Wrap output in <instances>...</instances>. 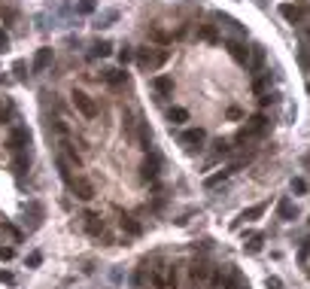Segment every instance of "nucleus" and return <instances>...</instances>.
Here are the masks:
<instances>
[{"instance_id":"1","label":"nucleus","mask_w":310,"mask_h":289,"mask_svg":"<svg viewBox=\"0 0 310 289\" xmlns=\"http://www.w3.org/2000/svg\"><path fill=\"white\" fill-rule=\"evenodd\" d=\"M164 61H167V52H164V49H152V46H146V49L137 52V64H140V70H146V73L158 70Z\"/></svg>"},{"instance_id":"2","label":"nucleus","mask_w":310,"mask_h":289,"mask_svg":"<svg viewBox=\"0 0 310 289\" xmlns=\"http://www.w3.org/2000/svg\"><path fill=\"white\" fill-rule=\"evenodd\" d=\"M73 107H76L85 119H97V104H94L85 91H73Z\"/></svg>"},{"instance_id":"3","label":"nucleus","mask_w":310,"mask_h":289,"mask_svg":"<svg viewBox=\"0 0 310 289\" xmlns=\"http://www.w3.org/2000/svg\"><path fill=\"white\" fill-rule=\"evenodd\" d=\"M265 128H268V119H265L262 113H256V116H253V119L240 128V134H237V137H240V140H250V137H259Z\"/></svg>"},{"instance_id":"4","label":"nucleus","mask_w":310,"mask_h":289,"mask_svg":"<svg viewBox=\"0 0 310 289\" xmlns=\"http://www.w3.org/2000/svg\"><path fill=\"white\" fill-rule=\"evenodd\" d=\"M67 186H70V192H73L79 201H91V198H94V186H91V180H85V177H73Z\"/></svg>"},{"instance_id":"5","label":"nucleus","mask_w":310,"mask_h":289,"mask_svg":"<svg viewBox=\"0 0 310 289\" xmlns=\"http://www.w3.org/2000/svg\"><path fill=\"white\" fill-rule=\"evenodd\" d=\"M207 140V134H204V128H186L183 134H180V143L186 146V149H201V143Z\"/></svg>"},{"instance_id":"6","label":"nucleus","mask_w":310,"mask_h":289,"mask_svg":"<svg viewBox=\"0 0 310 289\" xmlns=\"http://www.w3.org/2000/svg\"><path fill=\"white\" fill-rule=\"evenodd\" d=\"M280 15H283L289 24H298V21H304V18H307V12H304L298 3H283V6H280Z\"/></svg>"},{"instance_id":"7","label":"nucleus","mask_w":310,"mask_h":289,"mask_svg":"<svg viewBox=\"0 0 310 289\" xmlns=\"http://www.w3.org/2000/svg\"><path fill=\"white\" fill-rule=\"evenodd\" d=\"M27 143H30V134H27V128H12V134H9V149L21 152Z\"/></svg>"},{"instance_id":"8","label":"nucleus","mask_w":310,"mask_h":289,"mask_svg":"<svg viewBox=\"0 0 310 289\" xmlns=\"http://www.w3.org/2000/svg\"><path fill=\"white\" fill-rule=\"evenodd\" d=\"M228 52H231L234 61L250 64V49H247V43H240V40H228Z\"/></svg>"},{"instance_id":"9","label":"nucleus","mask_w":310,"mask_h":289,"mask_svg":"<svg viewBox=\"0 0 310 289\" xmlns=\"http://www.w3.org/2000/svg\"><path fill=\"white\" fill-rule=\"evenodd\" d=\"M152 88H155V94L167 98V94H174V79L170 76H155L152 79Z\"/></svg>"},{"instance_id":"10","label":"nucleus","mask_w":310,"mask_h":289,"mask_svg":"<svg viewBox=\"0 0 310 289\" xmlns=\"http://www.w3.org/2000/svg\"><path fill=\"white\" fill-rule=\"evenodd\" d=\"M158 168H161V158L152 152V155L143 162V180H155V177H158Z\"/></svg>"},{"instance_id":"11","label":"nucleus","mask_w":310,"mask_h":289,"mask_svg":"<svg viewBox=\"0 0 310 289\" xmlns=\"http://www.w3.org/2000/svg\"><path fill=\"white\" fill-rule=\"evenodd\" d=\"M49 64H52V49H40L33 55V73H43Z\"/></svg>"},{"instance_id":"12","label":"nucleus","mask_w":310,"mask_h":289,"mask_svg":"<svg viewBox=\"0 0 310 289\" xmlns=\"http://www.w3.org/2000/svg\"><path fill=\"white\" fill-rule=\"evenodd\" d=\"M119 226H122V232H128L131 238H140V235H143V226H140L134 216H122V219H119Z\"/></svg>"},{"instance_id":"13","label":"nucleus","mask_w":310,"mask_h":289,"mask_svg":"<svg viewBox=\"0 0 310 289\" xmlns=\"http://www.w3.org/2000/svg\"><path fill=\"white\" fill-rule=\"evenodd\" d=\"M265 210H268V204H265V201H262V204H253V207H247V210L240 213V219H237V222H253V219H259Z\"/></svg>"},{"instance_id":"14","label":"nucleus","mask_w":310,"mask_h":289,"mask_svg":"<svg viewBox=\"0 0 310 289\" xmlns=\"http://www.w3.org/2000/svg\"><path fill=\"white\" fill-rule=\"evenodd\" d=\"M277 213H280V216H283V219H286V222H292V219H295V216H298V210H295V204H292V201H289V198H283V201H280V204H277Z\"/></svg>"},{"instance_id":"15","label":"nucleus","mask_w":310,"mask_h":289,"mask_svg":"<svg viewBox=\"0 0 310 289\" xmlns=\"http://www.w3.org/2000/svg\"><path fill=\"white\" fill-rule=\"evenodd\" d=\"M104 82H107V85H125V82H128V73H122V70H107V73H104Z\"/></svg>"},{"instance_id":"16","label":"nucleus","mask_w":310,"mask_h":289,"mask_svg":"<svg viewBox=\"0 0 310 289\" xmlns=\"http://www.w3.org/2000/svg\"><path fill=\"white\" fill-rule=\"evenodd\" d=\"M189 277H192V283H204V280L210 277V268L195 262V265H192V271H189Z\"/></svg>"},{"instance_id":"17","label":"nucleus","mask_w":310,"mask_h":289,"mask_svg":"<svg viewBox=\"0 0 310 289\" xmlns=\"http://www.w3.org/2000/svg\"><path fill=\"white\" fill-rule=\"evenodd\" d=\"M231 174H234V168H225V171H219V174H213V177H207V180H204V186H207V189H213V186H219L222 180H228Z\"/></svg>"},{"instance_id":"18","label":"nucleus","mask_w":310,"mask_h":289,"mask_svg":"<svg viewBox=\"0 0 310 289\" xmlns=\"http://www.w3.org/2000/svg\"><path fill=\"white\" fill-rule=\"evenodd\" d=\"M198 37L207 40V43H219V34H216L213 24H201V27H198Z\"/></svg>"},{"instance_id":"19","label":"nucleus","mask_w":310,"mask_h":289,"mask_svg":"<svg viewBox=\"0 0 310 289\" xmlns=\"http://www.w3.org/2000/svg\"><path fill=\"white\" fill-rule=\"evenodd\" d=\"M262 61H265V49L262 46H253L250 49V67H262Z\"/></svg>"},{"instance_id":"20","label":"nucleus","mask_w":310,"mask_h":289,"mask_svg":"<svg viewBox=\"0 0 310 289\" xmlns=\"http://www.w3.org/2000/svg\"><path fill=\"white\" fill-rule=\"evenodd\" d=\"M167 119H170L174 125H183V122H189V113H186L183 107H174V110L167 113Z\"/></svg>"},{"instance_id":"21","label":"nucleus","mask_w":310,"mask_h":289,"mask_svg":"<svg viewBox=\"0 0 310 289\" xmlns=\"http://www.w3.org/2000/svg\"><path fill=\"white\" fill-rule=\"evenodd\" d=\"M85 219H88V232H91V235H100V232H104V219H100V216L88 213Z\"/></svg>"},{"instance_id":"22","label":"nucleus","mask_w":310,"mask_h":289,"mask_svg":"<svg viewBox=\"0 0 310 289\" xmlns=\"http://www.w3.org/2000/svg\"><path fill=\"white\" fill-rule=\"evenodd\" d=\"M110 43L107 40H100V43H94V49H91V58H104V55H110Z\"/></svg>"},{"instance_id":"23","label":"nucleus","mask_w":310,"mask_h":289,"mask_svg":"<svg viewBox=\"0 0 310 289\" xmlns=\"http://www.w3.org/2000/svg\"><path fill=\"white\" fill-rule=\"evenodd\" d=\"M262 244H265V238H262V235H253V238H250V244H247V253H253V256H256V253H262Z\"/></svg>"},{"instance_id":"24","label":"nucleus","mask_w":310,"mask_h":289,"mask_svg":"<svg viewBox=\"0 0 310 289\" xmlns=\"http://www.w3.org/2000/svg\"><path fill=\"white\" fill-rule=\"evenodd\" d=\"M222 286H225V277H222L219 271H213V274H210V289H222Z\"/></svg>"},{"instance_id":"25","label":"nucleus","mask_w":310,"mask_h":289,"mask_svg":"<svg viewBox=\"0 0 310 289\" xmlns=\"http://www.w3.org/2000/svg\"><path fill=\"white\" fill-rule=\"evenodd\" d=\"M0 283L12 286V283H15V274H12V271H3V268H0Z\"/></svg>"},{"instance_id":"26","label":"nucleus","mask_w":310,"mask_h":289,"mask_svg":"<svg viewBox=\"0 0 310 289\" xmlns=\"http://www.w3.org/2000/svg\"><path fill=\"white\" fill-rule=\"evenodd\" d=\"M292 192L304 195V192H307V183H304V180H292Z\"/></svg>"},{"instance_id":"27","label":"nucleus","mask_w":310,"mask_h":289,"mask_svg":"<svg viewBox=\"0 0 310 289\" xmlns=\"http://www.w3.org/2000/svg\"><path fill=\"white\" fill-rule=\"evenodd\" d=\"M265 286H268V289H283V280H280V277H268V280H265Z\"/></svg>"},{"instance_id":"28","label":"nucleus","mask_w":310,"mask_h":289,"mask_svg":"<svg viewBox=\"0 0 310 289\" xmlns=\"http://www.w3.org/2000/svg\"><path fill=\"white\" fill-rule=\"evenodd\" d=\"M79 12H85V15L94 12V0H82V3H79Z\"/></svg>"},{"instance_id":"29","label":"nucleus","mask_w":310,"mask_h":289,"mask_svg":"<svg viewBox=\"0 0 310 289\" xmlns=\"http://www.w3.org/2000/svg\"><path fill=\"white\" fill-rule=\"evenodd\" d=\"M228 152H231V146H228L225 140H219V143H216V155H228Z\"/></svg>"},{"instance_id":"30","label":"nucleus","mask_w":310,"mask_h":289,"mask_svg":"<svg viewBox=\"0 0 310 289\" xmlns=\"http://www.w3.org/2000/svg\"><path fill=\"white\" fill-rule=\"evenodd\" d=\"M12 256H15L12 247H0V259H12Z\"/></svg>"},{"instance_id":"31","label":"nucleus","mask_w":310,"mask_h":289,"mask_svg":"<svg viewBox=\"0 0 310 289\" xmlns=\"http://www.w3.org/2000/svg\"><path fill=\"white\" fill-rule=\"evenodd\" d=\"M6 46H9V37H6V30H3V27H0V52H3V49H6Z\"/></svg>"},{"instance_id":"32","label":"nucleus","mask_w":310,"mask_h":289,"mask_svg":"<svg viewBox=\"0 0 310 289\" xmlns=\"http://www.w3.org/2000/svg\"><path fill=\"white\" fill-rule=\"evenodd\" d=\"M240 116H244V113H240L237 107H228V119H240Z\"/></svg>"},{"instance_id":"33","label":"nucleus","mask_w":310,"mask_h":289,"mask_svg":"<svg viewBox=\"0 0 310 289\" xmlns=\"http://www.w3.org/2000/svg\"><path fill=\"white\" fill-rule=\"evenodd\" d=\"M43 262V256L40 253H30V259H27V265H40Z\"/></svg>"},{"instance_id":"34","label":"nucleus","mask_w":310,"mask_h":289,"mask_svg":"<svg viewBox=\"0 0 310 289\" xmlns=\"http://www.w3.org/2000/svg\"><path fill=\"white\" fill-rule=\"evenodd\" d=\"M234 289H250V286H234Z\"/></svg>"}]
</instances>
